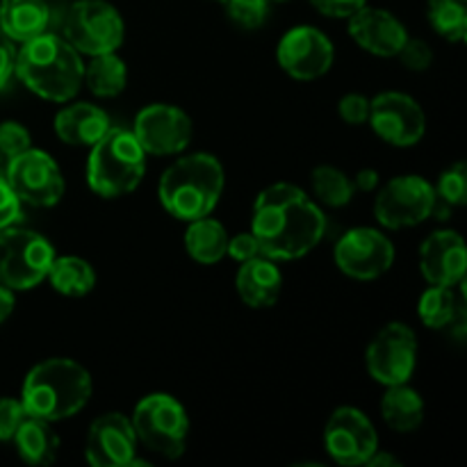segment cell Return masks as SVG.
Returning a JSON list of instances; mask_svg holds the SVG:
<instances>
[{"instance_id": "obj_1", "label": "cell", "mask_w": 467, "mask_h": 467, "mask_svg": "<svg viewBox=\"0 0 467 467\" xmlns=\"http://www.w3.org/2000/svg\"><path fill=\"white\" fill-rule=\"evenodd\" d=\"M251 233L260 242L263 255L287 263L308 255L324 240L327 217L301 187L274 182L255 199Z\"/></svg>"}, {"instance_id": "obj_2", "label": "cell", "mask_w": 467, "mask_h": 467, "mask_svg": "<svg viewBox=\"0 0 467 467\" xmlns=\"http://www.w3.org/2000/svg\"><path fill=\"white\" fill-rule=\"evenodd\" d=\"M14 76L39 99L67 103L82 89L85 64L64 36L44 32L21 44Z\"/></svg>"}, {"instance_id": "obj_3", "label": "cell", "mask_w": 467, "mask_h": 467, "mask_svg": "<svg viewBox=\"0 0 467 467\" xmlns=\"http://www.w3.org/2000/svg\"><path fill=\"white\" fill-rule=\"evenodd\" d=\"M94 383L78 360L48 358L27 372L21 388V404L27 415L59 422L80 413L91 400Z\"/></svg>"}, {"instance_id": "obj_4", "label": "cell", "mask_w": 467, "mask_h": 467, "mask_svg": "<svg viewBox=\"0 0 467 467\" xmlns=\"http://www.w3.org/2000/svg\"><path fill=\"white\" fill-rule=\"evenodd\" d=\"M223 167L214 155L194 153L176 160L162 173L158 196L162 208L181 222L208 217L223 194Z\"/></svg>"}, {"instance_id": "obj_5", "label": "cell", "mask_w": 467, "mask_h": 467, "mask_svg": "<svg viewBox=\"0 0 467 467\" xmlns=\"http://www.w3.org/2000/svg\"><path fill=\"white\" fill-rule=\"evenodd\" d=\"M87 182L103 199H119L140 187L146 173V150L126 128H112L89 146Z\"/></svg>"}, {"instance_id": "obj_6", "label": "cell", "mask_w": 467, "mask_h": 467, "mask_svg": "<svg viewBox=\"0 0 467 467\" xmlns=\"http://www.w3.org/2000/svg\"><path fill=\"white\" fill-rule=\"evenodd\" d=\"M132 429L146 450L164 459H178L187 447L190 418L176 397L167 392H153L144 397L132 410Z\"/></svg>"}, {"instance_id": "obj_7", "label": "cell", "mask_w": 467, "mask_h": 467, "mask_svg": "<svg viewBox=\"0 0 467 467\" xmlns=\"http://www.w3.org/2000/svg\"><path fill=\"white\" fill-rule=\"evenodd\" d=\"M53 260V244L39 233L14 226L0 231V285L14 292L32 290L46 281Z\"/></svg>"}, {"instance_id": "obj_8", "label": "cell", "mask_w": 467, "mask_h": 467, "mask_svg": "<svg viewBox=\"0 0 467 467\" xmlns=\"http://www.w3.org/2000/svg\"><path fill=\"white\" fill-rule=\"evenodd\" d=\"M126 36V23L108 0H76L64 18V39L80 55L117 53Z\"/></svg>"}, {"instance_id": "obj_9", "label": "cell", "mask_w": 467, "mask_h": 467, "mask_svg": "<svg viewBox=\"0 0 467 467\" xmlns=\"http://www.w3.org/2000/svg\"><path fill=\"white\" fill-rule=\"evenodd\" d=\"M436 192L433 185L422 176L392 178L379 190L374 201V217L383 228L400 231V228L418 226L433 214Z\"/></svg>"}, {"instance_id": "obj_10", "label": "cell", "mask_w": 467, "mask_h": 467, "mask_svg": "<svg viewBox=\"0 0 467 467\" xmlns=\"http://www.w3.org/2000/svg\"><path fill=\"white\" fill-rule=\"evenodd\" d=\"M369 377L381 386L409 383L418 365V336L404 322H390L374 336L365 354Z\"/></svg>"}, {"instance_id": "obj_11", "label": "cell", "mask_w": 467, "mask_h": 467, "mask_svg": "<svg viewBox=\"0 0 467 467\" xmlns=\"http://www.w3.org/2000/svg\"><path fill=\"white\" fill-rule=\"evenodd\" d=\"M5 181L21 205L53 208L64 196V176L57 162L41 149H26L12 160Z\"/></svg>"}, {"instance_id": "obj_12", "label": "cell", "mask_w": 467, "mask_h": 467, "mask_svg": "<svg viewBox=\"0 0 467 467\" xmlns=\"http://www.w3.org/2000/svg\"><path fill=\"white\" fill-rule=\"evenodd\" d=\"M333 260L342 274L356 281H374L390 272L395 263V244L390 237L369 226L347 231L333 249Z\"/></svg>"}, {"instance_id": "obj_13", "label": "cell", "mask_w": 467, "mask_h": 467, "mask_svg": "<svg viewBox=\"0 0 467 467\" xmlns=\"http://www.w3.org/2000/svg\"><path fill=\"white\" fill-rule=\"evenodd\" d=\"M368 123L386 144L397 149L415 146L427 132L424 109L404 91H383L369 100Z\"/></svg>"}, {"instance_id": "obj_14", "label": "cell", "mask_w": 467, "mask_h": 467, "mask_svg": "<svg viewBox=\"0 0 467 467\" xmlns=\"http://www.w3.org/2000/svg\"><path fill=\"white\" fill-rule=\"evenodd\" d=\"M324 447L336 463L347 467L368 465L379 450V433L363 410L340 406L324 427Z\"/></svg>"}, {"instance_id": "obj_15", "label": "cell", "mask_w": 467, "mask_h": 467, "mask_svg": "<svg viewBox=\"0 0 467 467\" xmlns=\"http://www.w3.org/2000/svg\"><path fill=\"white\" fill-rule=\"evenodd\" d=\"M276 59L278 67L295 80H317L331 71L336 48L319 27L296 26L278 41Z\"/></svg>"}, {"instance_id": "obj_16", "label": "cell", "mask_w": 467, "mask_h": 467, "mask_svg": "<svg viewBox=\"0 0 467 467\" xmlns=\"http://www.w3.org/2000/svg\"><path fill=\"white\" fill-rule=\"evenodd\" d=\"M132 135L146 155H176L190 146L194 126L187 112L176 105L153 103L135 117Z\"/></svg>"}, {"instance_id": "obj_17", "label": "cell", "mask_w": 467, "mask_h": 467, "mask_svg": "<svg viewBox=\"0 0 467 467\" xmlns=\"http://www.w3.org/2000/svg\"><path fill=\"white\" fill-rule=\"evenodd\" d=\"M135 451L137 436L130 418L108 413L91 422L85 442L87 463L94 467H128L135 461Z\"/></svg>"}, {"instance_id": "obj_18", "label": "cell", "mask_w": 467, "mask_h": 467, "mask_svg": "<svg viewBox=\"0 0 467 467\" xmlns=\"http://www.w3.org/2000/svg\"><path fill=\"white\" fill-rule=\"evenodd\" d=\"M420 269L429 285H463L467 274V249L456 231H436L420 246Z\"/></svg>"}, {"instance_id": "obj_19", "label": "cell", "mask_w": 467, "mask_h": 467, "mask_svg": "<svg viewBox=\"0 0 467 467\" xmlns=\"http://www.w3.org/2000/svg\"><path fill=\"white\" fill-rule=\"evenodd\" d=\"M349 21V35L365 53L377 57H397L401 46L409 39L404 23L381 7H368L347 18Z\"/></svg>"}, {"instance_id": "obj_20", "label": "cell", "mask_w": 467, "mask_h": 467, "mask_svg": "<svg viewBox=\"0 0 467 467\" xmlns=\"http://www.w3.org/2000/svg\"><path fill=\"white\" fill-rule=\"evenodd\" d=\"M240 265L235 278L240 299L249 308H272L283 292V274L276 267V260L258 255Z\"/></svg>"}, {"instance_id": "obj_21", "label": "cell", "mask_w": 467, "mask_h": 467, "mask_svg": "<svg viewBox=\"0 0 467 467\" xmlns=\"http://www.w3.org/2000/svg\"><path fill=\"white\" fill-rule=\"evenodd\" d=\"M109 130L108 112L91 103H71L55 117V132L64 144L91 146Z\"/></svg>"}, {"instance_id": "obj_22", "label": "cell", "mask_w": 467, "mask_h": 467, "mask_svg": "<svg viewBox=\"0 0 467 467\" xmlns=\"http://www.w3.org/2000/svg\"><path fill=\"white\" fill-rule=\"evenodd\" d=\"M50 9L46 0H0V30L14 41L26 44L44 35Z\"/></svg>"}, {"instance_id": "obj_23", "label": "cell", "mask_w": 467, "mask_h": 467, "mask_svg": "<svg viewBox=\"0 0 467 467\" xmlns=\"http://www.w3.org/2000/svg\"><path fill=\"white\" fill-rule=\"evenodd\" d=\"M12 441L14 445H16L18 456H21L27 465L44 467L57 459L59 438L57 433L53 431V427H50V422H46V420L27 415L21 422V427L16 429Z\"/></svg>"}, {"instance_id": "obj_24", "label": "cell", "mask_w": 467, "mask_h": 467, "mask_svg": "<svg viewBox=\"0 0 467 467\" xmlns=\"http://www.w3.org/2000/svg\"><path fill=\"white\" fill-rule=\"evenodd\" d=\"M383 422L397 433L418 431L424 420V401L415 388L409 383L400 386H388L386 395L381 400Z\"/></svg>"}, {"instance_id": "obj_25", "label": "cell", "mask_w": 467, "mask_h": 467, "mask_svg": "<svg viewBox=\"0 0 467 467\" xmlns=\"http://www.w3.org/2000/svg\"><path fill=\"white\" fill-rule=\"evenodd\" d=\"M420 319L424 322V327L436 328V331H445V328L461 327L463 328L465 319V308L463 299L454 292V287H442V285H431L422 296H420L418 304Z\"/></svg>"}, {"instance_id": "obj_26", "label": "cell", "mask_w": 467, "mask_h": 467, "mask_svg": "<svg viewBox=\"0 0 467 467\" xmlns=\"http://www.w3.org/2000/svg\"><path fill=\"white\" fill-rule=\"evenodd\" d=\"M187 223L190 226H187L185 233V249L190 258L201 265L219 263L226 255L228 246V233L223 223L213 219L210 214Z\"/></svg>"}, {"instance_id": "obj_27", "label": "cell", "mask_w": 467, "mask_h": 467, "mask_svg": "<svg viewBox=\"0 0 467 467\" xmlns=\"http://www.w3.org/2000/svg\"><path fill=\"white\" fill-rule=\"evenodd\" d=\"M82 85L99 99H114L128 85V67L117 53L94 55L85 67Z\"/></svg>"}, {"instance_id": "obj_28", "label": "cell", "mask_w": 467, "mask_h": 467, "mask_svg": "<svg viewBox=\"0 0 467 467\" xmlns=\"http://www.w3.org/2000/svg\"><path fill=\"white\" fill-rule=\"evenodd\" d=\"M46 278H48L50 285L64 296H85L89 295L96 285L94 267H91L87 260L78 258V255L55 258Z\"/></svg>"}, {"instance_id": "obj_29", "label": "cell", "mask_w": 467, "mask_h": 467, "mask_svg": "<svg viewBox=\"0 0 467 467\" xmlns=\"http://www.w3.org/2000/svg\"><path fill=\"white\" fill-rule=\"evenodd\" d=\"M310 185H313V194L319 203L328 205V208H345L351 199H354V182L331 164H322L315 167L313 176H310Z\"/></svg>"}, {"instance_id": "obj_30", "label": "cell", "mask_w": 467, "mask_h": 467, "mask_svg": "<svg viewBox=\"0 0 467 467\" xmlns=\"http://www.w3.org/2000/svg\"><path fill=\"white\" fill-rule=\"evenodd\" d=\"M427 16L433 30L447 41H465L467 9L465 0H429Z\"/></svg>"}, {"instance_id": "obj_31", "label": "cell", "mask_w": 467, "mask_h": 467, "mask_svg": "<svg viewBox=\"0 0 467 467\" xmlns=\"http://www.w3.org/2000/svg\"><path fill=\"white\" fill-rule=\"evenodd\" d=\"M436 199L441 203L450 205V208H459V205L467 203V169L463 162L451 164L450 169L441 173L438 185L433 187Z\"/></svg>"}, {"instance_id": "obj_32", "label": "cell", "mask_w": 467, "mask_h": 467, "mask_svg": "<svg viewBox=\"0 0 467 467\" xmlns=\"http://www.w3.org/2000/svg\"><path fill=\"white\" fill-rule=\"evenodd\" d=\"M32 137L23 123L18 121H3L0 123V178H5L7 167L16 155L30 149Z\"/></svg>"}, {"instance_id": "obj_33", "label": "cell", "mask_w": 467, "mask_h": 467, "mask_svg": "<svg viewBox=\"0 0 467 467\" xmlns=\"http://www.w3.org/2000/svg\"><path fill=\"white\" fill-rule=\"evenodd\" d=\"M228 18L244 30H255L267 21L269 0H222Z\"/></svg>"}, {"instance_id": "obj_34", "label": "cell", "mask_w": 467, "mask_h": 467, "mask_svg": "<svg viewBox=\"0 0 467 467\" xmlns=\"http://www.w3.org/2000/svg\"><path fill=\"white\" fill-rule=\"evenodd\" d=\"M397 57L401 59V64H404L406 68H410V71H427L429 67H431L433 62V50L429 48L427 41L422 39H406V44L401 46V50L397 53Z\"/></svg>"}, {"instance_id": "obj_35", "label": "cell", "mask_w": 467, "mask_h": 467, "mask_svg": "<svg viewBox=\"0 0 467 467\" xmlns=\"http://www.w3.org/2000/svg\"><path fill=\"white\" fill-rule=\"evenodd\" d=\"M27 418L26 409H23L21 400H12V397H3L0 400V442H9L21 427L23 420Z\"/></svg>"}, {"instance_id": "obj_36", "label": "cell", "mask_w": 467, "mask_h": 467, "mask_svg": "<svg viewBox=\"0 0 467 467\" xmlns=\"http://www.w3.org/2000/svg\"><path fill=\"white\" fill-rule=\"evenodd\" d=\"M337 114L349 126H363L369 119V99L363 94H345L337 103Z\"/></svg>"}, {"instance_id": "obj_37", "label": "cell", "mask_w": 467, "mask_h": 467, "mask_svg": "<svg viewBox=\"0 0 467 467\" xmlns=\"http://www.w3.org/2000/svg\"><path fill=\"white\" fill-rule=\"evenodd\" d=\"M226 255H231L237 263H246L251 258H258L263 255V249H260V242L255 240L254 233H237V235L228 237Z\"/></svg>"}, {"instance_id": "obj_38", "label": "cell", "mask_w": 467, "mask_h": 467, "mask_svg": "<svg viewBox=\"0 0 467 467\" xmlns=\"http://www.w3.org/2000/svg\"><path fill=\"white\" fill-rule=\"evenodd\" d=\"M319 14L328 18H349L368 5V0H310Z\"/></svg>"}, {"instance_id": "obj_39", "label": "cell", "mask_w": 467, "mask_h": 467, "mask_svg": "<svg viewBox=\"0 0 467 467\" xmlns=\"http://www.w3.org/2000/svg\"><path fill=\"white\" fill-rule=\"evenodd\" d=\"M21 217V201L12 192L5 178H0V231L14 226V222Z\"/></svg>"}, {"instance_id": "obj_40", "label": "cell", "mask_w": 467, "mask_h": 467, "mask_svg": "<svg viewBox=\"0 0 467 467\" xmlns=\"http://www.w3.org/2000/svg\"><path fill=\"white\" fill-rule=\"evenodd\" d=\"M16 44L0 30V89L7 87V82L12 80L14 71H16Z\"/></svg>"}, {"instance_id": "obj_41", "label": "cell", "mask_w": 467, "mask_h": 467, "mask_svg": "<svg viewBox=\"0 0 467 467\" xmlns=\"http://www.w3.org/2000/svg\"><path fill=\"white\" fill-rule=\"evenodd\" d=\"M354 190L358 192H374L379 185V171L377 169H360L358 173H356L354 181Z\"/></svg>"}, {"instance_id": "obj_42", "label": "cell", "mask_w": 467, "mask_h": 467, "mask_svg": "<svg viewBox=\"0 0 467 467\" xmlns=\"http://www.w3.org/2000/svg\"><path fill=\"white\" fill-rule=\"evenodd\" d=\"M14 306H16V296H14V290L0 285V324L14 313Z\"/></svg>"}, {"instance_id": "obj_43", "label": "cell", "mask_w": 467, "mask_h": 467, "mask_svg": "<svg viewBox=\"0 0 467 467\" xmlns=\"http://www.w3.org/2000/svg\"><path fill=\"white\" fill-rule=\"evenodd\" d=\"M397 465H401V461L395 459L392 454H388V451H381V450L374 451L372 459L368 461V467H397Z\"/></svg>"}, {"instance_id": "obj_44", "label": "cell", "mask_w": 467, "mask_h": 467, "mask_svg": "<svg viewBox=\"0 0 467 467\" xmlns=\"http://www.w3.org/2000/svg\"><path fill=\"white\" fill-rule=\"evenodd\" d=\"M269 3H272V0H269ZM278 3H281V0H278Z\"/></svg>"}]
</instances>
